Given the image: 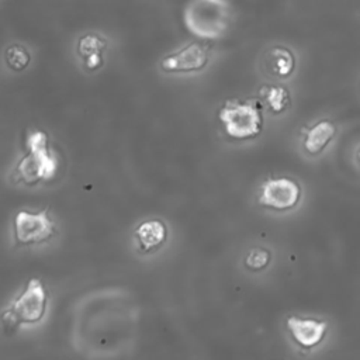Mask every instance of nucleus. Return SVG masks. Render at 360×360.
Here are the masks:
<instances>
[{"label": "nucleus", "instance_id": "1", "mask_svg": "<svg viewBox=\"0 0 360 360\" xmlns=\"http://www.w3.org/2000/svg\"><path fill=\"white\" fill-rule=\"evenodd\" d=\"M183 22L197 38L221 39L232 22V6L228 0H190L183 10Z\"/></svg>", "mask_w": 360, "mask_h": 360}, {"label": "nucleus", "instance_id": "2", "mask_svg": "<svg viewBox=\"0 0 360 360\" xmlns=\"http://www.w3.org/2000/svg\"><path fill=\"white\" fill-rule=\"evenodd\" d=\"M27 155L15 167L18 180L35 184L39 180H51L58 170V159L48 148V138L42 131H32L27 136Z\"/></svg>", "mask_w": 360, "mask_h": 360}, {"label": "nucleus", "instance_id": "3", "mask_svg": "<svg viewBox=\"0 0 360 360\" xmlns=\"http://www.w3.org/2000/svg\"><path fill=\"white\" fill-rule=\"evenodd\" d=\"M46 311V291L38 278H31L24 292L1 314L6 333H11L21 323L39 322Z\"/></svg>", "mask_w": 360, "mask_h": 360}, {"label": "nucleus", "instance_id": "4", "mask_svg": "<svg viewBox=\"0 0 360 360\" xmlns=\"http://www.w3.org/2000/svg\"><path fill=\"white\" fill-rule=\"evenodd\" d=\"M218 117L226 134L236 139L253 138L262 128V117L253 103L228 101L219 110Z\"/></svg>", "mask_w": 360, "mask_h": 360}, {"label": "nucleus", "instance_id": "5", "mask_svg": "<svg viewBox=\"0 0 360 360\" xmlns=\"http://www.w3.org/2000/svg\"><path fill=\"white\" fill-rule=\"evenodd\" d=\"M55 231L53 221L46 211L31 214L18 211L14 218V236L18 245H32L48 240Z\"/></svg>", "mask_w": 360, "mask_h": 360}, {"label": "nucleus", "instance_id": "6", "mask_svg": "<svg viewBox=\"0 0 360 360\" xmlns=\"http://www.w3.org/2000/svg\"><path fill=\"white\" fill-rule=\"evenodd\" d=\"M208 49L200 42H190L181 49L166 55L160 60V68L170 73H190L204 69L208 63Z\"/></svg>", "mask_w": 360, "mask_h": 360}, {"label": "nucleus", "instance_id": "7", "mask_svg": "<svg viewBox=\"0 0 360 360\" xmlns=\"http://www.w3.org/2000/svg\"><path fill=\"white\" fill-rule=\"evenodd\" d=\"M301 197L300 186L291 179H274L262 186L259 202L274 210L292 208Z\"/></svg>", "mask_w": 360, "mask_h": 360}, {"label": "nucleus", "instance_id": "8", "mask_svg": "<svg viewBox=\"0 0 360 360\" xmlns=\"http://www.w3.org/2000/svg\"><path fill=\"white\" fill-rule=\"evenodd\" d=\"M287 328L298 345L302 347H314L323 339L328 323L316 319L291 316L287 319Z\"/></svg>", "mask_w": 360, "mask_h": 360}, {"label": "nucleus", "instance_id": "9", "mask_svg": "<svg viewBox=\"0 0 360 360\" xmlns=\"http://www.w3.org/2000/svg\"><path fill=\"white\" fill-rule=\"evenodd\" d=\"M107 41L98 34H86L77 41V53L83 58L87 69L94 70L103 65V52Z\"/></svg>", "mask_w": 360, "mask_h": 360}, {"label": "nucleus", "instance_id": "10", "mask_svg": "<svg viewBox=\"0 0 360 360\" xmlns=\"http://www.w3.org/2000/svg\"><path fill=\"white\" fill-rule=\"evenodd\" d=\"M266 69L278 77H288L294 72V53L285 46H271L264 55Z\"/></svg>", "mask_w": 360, "mask_h": 360}, {"label": "nucleus", "instance_id": "11", "mask_svg": "<svg viewBox=\"0 0 360 360\" xmlns=\"http://www.w3.org/2000/svg\"><path fill=\"white\" fill-rule=\"evenodd\" d=\"M166 233L167 231L165 224L158 219L145 221L135 231L138 242L143 250H150L162 245L166 239Z\"/></svg>", "mask_w": 360, "mask_h": 360}, {"label": "nucleus", "instance_id": "12", "mask_svg": "<svg viewBox=\"0 0 360 360\" xmlns=\"http://www.w3.org/2000/svg\"><path fill=\"white\" fill-rule=\"evenodd\" d=\"M335 125L329 121H321L314 125L309 131H307L304 146L311 155L319 153L333 138Z\"/></svg>", "mask_w": 360, "mask_h": 360}, {"label": "nucleus", "instance_id": "13", "mask_svg": "<svg viewBox=\"0 0 360 360\" xmlns=\"http://www.w3.org/2000/svg\"><path fill=\"white\" fill-rule=\"evenodd\" d=\"M4 60H6V65L11 70L21 72V70H24L30 65L31 56H30V52L22 45L14 44V45H10L6 49Z\"/></svg>", "mask_w": 360, "mask_h": 360}, {"label": "nucleus", "instance_id": "14", "mask_svg": "<svg viewBox=\"0 0 360 360\" xmlns=\"http://www.w3.org/2000/svg\"><path fill=\"white\" fill-rule=\"evenodd\" d=\"M262 94L264 96L269 107L274 111V112H280L283 111L288 101V91L285 90V87L283 86H269V87H263L262 89Z\"/></svg>", "mask_w": 360, "mask_h": 360}, {"label": "nucleus", "instance_id": "15", "mask_svg": "<svg viewBox=\"0 0 360 360\" xmlns=\"http://www.w3.org/2000/svg\"><path fill=\"white\" fill-rule=\"evenodd\" d=\"M271 259V253L264 248H252L246 257H245V266L253 271L263 270Z\"/></svg>", "mask_w": 360, "mask_h": 360}]
</instances>
